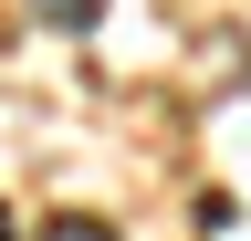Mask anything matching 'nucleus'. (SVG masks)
<instances>
[{
  "label": "nucleus",
  "mask_w": 251,
  "mask_h": 241,
  "mask_svg": "<svg viewBox=\"0 0 251 241\" xmlns=\"http://www.w3.org/2000/svg\"><path fill=\"white\" fill-rule=\"evenodd\" d=\"M31 11H42L52 32H94V21H105V0H31Z\"/></svg>",
  "instance_id": "f257e3e1"
},
{
  "label": "nucleus",
  "mask_w": 251,
  "mask_h": 241,
  "mask_svg": "<svg viewBox=\"0 0 251 241\" xmlns=\"http://www.w3.org/2000/svg\"><path fill=\"white\" fill-rule=\"evenodd\" d=\"M0 241H11V220H0Z\"/></svg>",
  "instance_id": "7ed1b4c3"
},
{
  "label": "nucleus",
  "mask_w": 251,
  "mask_h": 241,
  "mask_svg": "<svg viewBox=\"0 0 251 241\" xmlns=\"http://www.w3.org/2000/svg\"><path fill=\"white\" fill-rule=\"evenodd\" d=\"M42 241H115L105 220H84V210H74V220H42Z\"/></svg>",
  "instance_id": "f03ea898"
}]
</instances>
